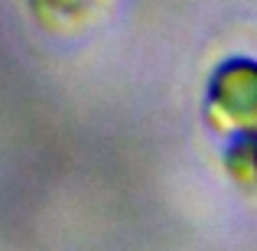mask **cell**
Masks as SVG:
<instances>
[{"label": "cell", "mask_w": 257, "mask_h": 251, "mask_svg": "<svg viewBox=\"0 0 257 251\" xmlns=\"http://www.w3.org/2000/svg\"><path fill=\"white\" fill-rule=\"evenodd\" d=\"M234 153H238V160H241V170H247V173L257 176V131L241 147H234Z\"/></svg>", "instance_id": "7a4b0ae2"}, {"label": "cell", "mask_w": 257, "mask_h": 251, "mask_svg": "<svg viewBox=\"0 0 257 251\" xmlns=\"http://www.w3.org/2000/svg\"><path fill=\"white\" fill-rule=\"evenodd\" d=\"M208 98L225 118L231 121H257V62L254 59H225L212 72Z\"/></svg>", "instance_id": "6da1fadb"}, {"label": "cell", "mask_w": 257, "mask_h": 251, "mask_svg": "<svg viewBox=\"0 0 257 251\" xmlns=\"http://www.w3.org/2000/svg\"><path fill=\"white\" fill-rule=\"evenodd\" d=\"M49 4H52V7H59V10H78L85 0H49Z\"/></svg>", "instance_id": "3957f363"}]
</instances>
